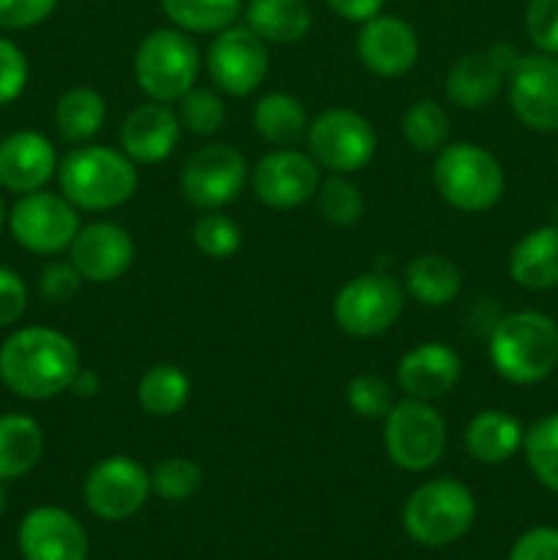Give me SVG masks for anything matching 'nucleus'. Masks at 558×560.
<instances>
[{
  "instance_id": "19",
  "label": "nucleus",
  "mask_w": 558,
  "mask_h": 560,
  "mask_svg": "<svg viewBox=\"0 0 558 560\" xmlns=\"http://www.w3.org/2000/svg\"><path fill=\"white\" fill-rule=\"evenodd\" d=\"M16 545L25 560H85L88 534L74 514L60 506H38L22 517Z\"/></svg>"
},
{
  "instance_id": "33",
  "label": "nucleus",
  "mask_w": 558,
  "mask_h": 560,
  "mask_svg": "<svg viewBox=\"0 0 558 560\" xmlns=\"http://www.w3.org/2000/svg\"><path fill=\"white\" fill-rule=\"evenodd\" d=\"M523 452L536 481L558 495V413L542 416L525 430Z\"/></svg>"
},
{
  "instance_id": "41",
  "label": "nucleus",
  "mask_w": 558,
  "mask_h": 560,
  "mask_svg": "<svg viewBox=\"0 0 558 560\" xmlns=\"http://www.w3.org/2000/svg\"><path fill=\"white\" fill-rule=\"evenodd\" d=\"M82 282L80 271L74 268L71 260H53L44 266L42 277H38V290L49 304H69L77 293H80Z\"/></svg>"
},
{
  "instance_id": "44",
  "label": "nucleus",
  "mask_w": 558,
  "mask_h": 560,
  "mask_svg": "<svg viewBox=\"0 0 558 560\" xmlns=\"http://www.w3.org/2000/svg\"><path fill=\"white\" fill-rule=\"evenodd\" d=\"M509 560H558V528H531L514 541Z\"/></svg>"
},
{
  "instance_id": "21",
  "label": "nucleus",
  "mask_w": 558,
  "mask_h": 560,
  "mask_svg": "<svg viewBox=\"0 0 558 560\" xmlns=\"http://www.w3.org/2000/svg\"><path fill=\"white\" fill-rule=\"evenodd\" d=\"M181 120L170 104L146 102L131 109L118 129V148L135 164H159L181 142Z\"/></svg>"
},
{
  "instance_id": "35",
  "label": "nucleus",
  "mask_w": 558,
  "mask_h": 560,
  "mask_svg": "<svg viewBox=\"0 0 558 560\" xmlns=\"http://www.w3.org/2000/svg\"><path fill=\"white\" fill-rule=\"evenodd\" d=\"M241 228L235 219L224 217L219 211H206L191 224V244L208 260H230L241 249Z\"/></svg>"
},
{
  "instance_id": "12",
  "label": "nucleus",
  "mask_w": 558,
  "mask_h": 560,
  "mask_svg": "<svg viewBox=\"0 0 558 560\" xmlns=\"http://www.w3.org/2000/svg\"><path fill=\"white\" fill-rule=\"evenodd\" d=\"M268 44L249 25H230L213 33L206 52V71L228 96H249L268 74Z\"/></svg>"
},
{
  "instance_id": "34",
  "label": "nucleus",
  "mask_w": 558,
  "mask_h": 560,
  "mask_svg": "<svg viewBox=\"0 0 558 560\" xmlns=\"http://www.w3.org/2000/svg\"><path fill=\"white\" fill-rule=\"evenodd\" d=\"M317 211L326 222L337 224V228H350L364 213V195L348 175L328 173L317 186Z\"/></svg>"
},
{
  "instance_id": "18",
  "label": "nucleus",
  "mask_w": 558,
  "mask_h": 560,
  "mask_svg": "<svg viewBox=\"0 0 558 560\" xmlns=\"http://www.w3.org/2000/svg\"><path fill=\"white\" fill-rule=\"evenodd\" d=\"M419 33L394 14H377L361 22L356 33V55L361 66L377 77H403L419 63Z\"/></svg>"
},
{
  "instance_id": "5",
  "label": "nucleus",
  "mask_w": 558,
  "mask_h": 560,
  "mask_svg": "<svg viewBox=\"0 0 558 560\" xmlns=\"http://www.w3.org/2000/svg\"><path fill=\"white\" fill-rule=\"evenodd\" d=\"M200 47L181 27H156L135 49V80L148 102L178 104L200 74Z\"/></svg>"
},
{
  "instance_id": "49",
  "label": "nucleus",
  "mask_w": 558,
  "mask_h": 560,
  "mask_svg": "<svg viewBox=\"0 0 558 560\" xmlns=\"http://www.w3.org/2000/svg\"><path fill=\"white\" fill-rule=\"evenodd\" d=\"M556 164H558V151H556Z\"/></svg>"
},
{
  "instance_id": "43",
  "label": "nucleus",
  "mask_w": 558,
  "mask_h": 560,
  "mask_svg": "<svg viewBox=\"0 0 558 560\" xmlns=\"http://www.w3.org/2000/svg\"><path fill=\"white\" fill-rule=\"evenodd\" d=\"M27 284L14 268L0 266V328H11L27 312Z\"/></svg>"
},
{
  "instance_id": "48",
  "label": "nucleus",
  "mask_w": 558,
  "mask_h": 560,
  "mask_svg": "<svg viewBox=\"0 0 558 560\" xmlns=\"http://www.w3.org/2000/svg\"><path fill=\"white\" fill-rule=\"evenodd\" d=\"M3 509H5V487L3 481H0V514H3Z\"/></svg>"
},
{
  "instance_id": "20",
  "label": "nucleus",
  "mask_w": 558,
  "mask_h": 560,
  "mask_svg": "<svg viewBox=\"0 0 558 560\" xmlns=\"http://www.w3.org/2000/svg\"><path fill=\"white\" fill-rule=\"evenodd\" d=\"M58 151L42 131L20 129L0 140V189L31 195L58 175Z\"/></svg>"
},
{
  "instance_id": "31",
  "label": "nucleus",
  "mask_w": 558,
  "mask_h": 560,
  "mask_svg": "<svg viewBox=\"0 0 558 560\" xmlns=\"http://www.w3.org/2000/svg\"><path fill=\"white\" fill-rule=\"evenodd\" d=\"M164 16L181 31L200 36V33H219L235 25L244 0H159Z\"/></svg>"
},
{
  "instance_id": "32",
  "label": "nucleus",
  "mask_w": 558,
  "mask_h": 560,
  "mask_svg": "<svg viewBox=\"0 0 558 560\" xmlns=\"http://www.w3.org/2000/svg\"><path fill=\"white\" fill-rule=\"evenodd\" d=\"M403 140L419 153H438L443 145H449L452 135V120L449 113L432 98H419L410 104L399 120Z\"/></svg>"
},
{
  "instance_id": "25",
  "label": "nucleus",
  "mask_w": 558,
  "mask_h": 560,
  "mask_svg": "<svg viewBox=\"0 0 558 560\" xmlns=\"http://www.w3.org/2000/svg\"><path fill=\"white\" fill-rule=\"evenodd\" d=\"M252 129L268 145L293 148L301 137H306L310 118L299 96L288 91H274L257 98L252 107Z\"/></svg>"
},
{
  "instance_id": "36",
  "label": "nucleus",
  "mask_w": 558,
  "mask_h": 560,
  "mask_svg": "<svg viewBox=\"0 0 558 560\" xmlns=\"http://www.w3.org/2000/svg\"><path fill=\"white\" fill-rule=\"evenodd\" d=\"M202 485V470L189 457H167L151 470V492L170 503L189 501Z\"/></svg>"
},
{
  "instance_id": "2",
  "label": "nucleus",
  "mask_w": 558,
  "mask_h": 560,
  "mask_svg": "<svg viewBox=\"0 0 558 560\" xmlns=\"http://www.w3.org/2000/svg\"><path fill=\"white\" fill-rule=\"evenodd\" d=\"M490 364L514 386H536L558 366V323L536 310L512 312L492 326Z\"/></svg>"
},
{
  "instance_id": "3",
  "label": "nucleus",
  "mask_w": 558,
  "mask_h": 560,
  "mask_svg": "<svg viewBox=\"0 0 558 560\" xmlns=\"http://www.w3.org/2000/svg\"><path fill=\"white\" fill-rule=\"evenodd\" d=\"M58 186L77 211L98 213L126 206L140 186V175L120 148L80 145L60 159Z\"/></svg>"
},
{
  "instance_id": "23",
  "label": "nucleus",
  "mask_w": 558,
  "mask_h": 560,
  "mask_svg": "<svg viewBox=\"0 0 558 560\" xmlns=\"http://www.w3.org/2000/svg\"><path fill=\"white\" fill-rule=\"evenodd\" d=\"M525 430L518 416L487 408L465 424L463 446L470 459L481 465H503L523 448Z\"/></svg>"
},
{
  "instance_id": "24",
  "label": "nucleus",
  "mask_w": 558,
  "mask_h": 560,
  "mask_svg": "<svg viewBox=\"0 0 558 560\" xmlns=\"http://www.w3.org/2000/svg\"><path fill=\"white\" fill-rule=\"evenodd\" d=\"M509 277L536 293L558 288V224L534 228L512 246Z\"/></svg>"
},
{
  "instance_id": "8",
  "label": "nucleus",
  "mask_w": 558,
  "mask_h": 560,
  "mask_svg": "<svg viewBox=\"0 0 558 560\" xmlns=\"http://www.w3.org/2000/svg\"><path fill=\"white\" fill-rule=\"evenodd\" d=\"M405 295L408 293H405L403 284L388 271L359 273L334 295V323L348 337H381L403 315Z\"/></svg>"
},
{
  "instance_id": "40",
  "label": "nucleus",
  "mask_w": 558,
  "mask_h": 560,
  "mask_svg": "<svg viewBox=\"0 0 558 560\" xmlns=\"http://www.w3.org/2000/svg\"><path fill=\"white\" fill-rule=\"evenodd\" d=\"M525 33L539 52L558 58V0H528Z\"/></svg>"
},
{
  "instance_id": "39",
  "label": "nucleus",
  "mask_w": 558,
  "mask_h": 560,
  "mask_svg": "<svg viewBox=\"0 0 558 560\" xmlns=\"http://www.w3.org/2000/svg\"><path fill=\"white\" fill-rule=\"evenodd\" d=\"M27 80H31L27 55L22 52L20 44L0 36V107L16 102L25 93Z\"/></svg>"
},
{
  "instance_id": "11",
  "label": "nucleus",
  "mask_w": 558,
  "mask_h": 560,
  "mask_svg": "<svg viewBox=\"0 0 558 560\" xmlns=\"http://www.w3.org/2000/svg\"><path fill=\"white\" fill-rule=\"evenodd\" d=\"M249 184V164L239 148L211 142L189 156L181 170V195L200 211H219L239 200Z\"/></svg>"
},
{
  "instance_id": "45",
  "label": "nucleus",
  "mask_w": 558,
  "mask_h": 560,
  "mask_svg": "<svg viewBox=\"0 0 558 560\" xmlns=\"http://www.w3.org/2000/svg\"><path fill=\"white\" fill-rule=\"evenodd\" d=\"M326 5L339 16V20L361 25V22L383 14V5H386V0H326Z\"/></svg>"
},
{
  "instance_id": "10",
  "label": "nucleus",
  "mask_w": 558,
  "mask_h": 560,
  "mask_svg": "<svg viewBox=\"0 0 558 560\" xmlns=\"http://www.w3.org/2000/svg\"><path fill=\"white\" fill-rule=\"evenodd\" d=\"M5 224L22 249L42 257L69 252L71 241L82 228L80 211L63 195L47 189L20 195Z\"/></svg>"
},
{
  "instance_id": "13",
  "label": "nucleus",
  "mask_w": 558,
  "mask_h": 560,
  "mask_svg": "<svg viewBox=\"0 0 558 560\" xmlns=\"http://www.w3.org/2000/svg\"><path fill=\"white\" fill-rule=\"evenodd\" d=\"M514 118L531 131H558V58L547 52L520 55L507 77Z\"/></svg>"
},
{
  "instance_id": "14",
  "label": "nucleus",
  "mask_w": 558,
  "mask_h": 560,
  "mask_svg": "<svg viewBox=\"0 0 558 560\" xmlns=\"http://www.w3.org/2000/svg\"><path fill=\"white\" fill-rule=\"evenodd\" d=\"M321 180V164L295 148H274L249 170L252 191L274 211H293L310 202Z\"/></svg>"
},
{
  "instance_id": "47",
  "label": "nucleus",
  "mask_w": 558,
  "mask_h": 560,
  "mask_svg": "<svg viewBox=\"0 0 558 560\" xmlns=\"http://www.w3.org/2000/svg\"><path fill=\"white\" fill-rule=\"evenodd\" d=\"M5 222H9V213H5V202H3V195H0V230L5 228Z\"/></svg>"
},
{
  "instance_id": "26",
  "label": "nucleus",
  "mask_w": 558,
  "mask_h": 560,
  "mask_svg": "<svg viewBox=\"0 0 558 560\" xmlns=\"http://www.w3.org/2000/svg\"><path fill=\"white\" fill-rule=\"evenodd\" d=\"M403 288L416 304L446 306L463 290V273H460V268L449 257L425 252V255H416L405 266Z\"/></svg>"
},
{
  "instance_id": "17",
  "label": "nucleus",
  "mask_w": 558,
  "mask_h": 560,
  "mask_svg": "<svg viewBox=\"0 0 558 560\" xmlns=\"http://www.w3.org/2000/svg\"><path fill=\"white\" fill-rule=\"evenodd\" d=\"M137 257L135 238L115 222L82 224L69 246V260L91 284H109L126 277Z\"/></svg>"
},
{
  "instance_id": "4",
  "label": "nucleus",
  "mask_w": 558,
  "mask_h": 560,
  "mask_svg": "<svg viewBox=\"0 0 558 560\" xmlns=\"http://www.w3.org/2000/svg\"><path fill=\"white\" fill-rule=\"evenodd\" d=\"M432 184L446 206L463 213H485L501 202L507 178L487 148L476 142H449L435 153Z\"/></svg>"
},
{
  "instance_id": "7",
  "label": "nucleus",
  "mask_w": 558,
  "mask_h": 560,
  "mask_svg": "<svg viewBox=\"0 0 558 560\" xmlns=\"http://www.w3.org/2000/svg\"><path fill=\"white\" fill-rule=\"evenodd\" d=\"M446 419L427 399L403 397L383 416V448L399 470L425 474L435 468L446 452Z\"/></svg>"
},
{
  "instance_id": "9",
  "label": "nucleus",
  "mask_w": 558,
  "mask_h": 560,
  "mask_svg": "<svg viewBox=\"0 0 558 560\" xmlns=\"http://www.w3.org/2000/svg\"><path fill=\"white\" fill-rule=\"evenodd\" d=\"M310 156L321 170L337 175H353L375 159L377 135L375 126L361 113L348 107L323 109L306 129Z\"/></svg>"
},
{
  "instance_id": "6",
  "label": "nucleus",
  "mask_w": 558,
  "mask_h": 560,
  "mask_svg": "<svg viewBox=\"0 0 558 560\" xmlns=\"http://www.w3.org/2000/svg\"><path fill=\"white\" fill-rule=\"evenodd\" d=\"M476 520L474 492L457 479H432L410 492L403 509V528L425 547H446L463 539Z\"/></svg>"
},
{
  "instance_id": "42",
  "label": "nucleus",
  "mask_w": 558,
  "mask_h": 560,
  "mask_svg": "<svg viewBox=\"0 0 558 560\" xmlns=\"http://www.w3.org/2000/svg\"><path fill=\"white\" fill-rule=\"evenodd\" d=\"M58 9V0H0V27L27 31L42 25Z\"/></svg>"
},
{
  "instance_id": "1",
  "label": "nucleus",
  "mask_w": 558,
  "mask_h": 560,
  "mask_svg": "<svg viewBox=\"0 0 558 560\" xmlns=\"http://www.w3.org/2000/svg\"><path fill=\"white\" fill-rule=\"evenodd\" d=\"M80 366L74 339L58 328H16L0 345V383L31 402H44L69 392Z\"/></svg>"
},
{
  "instance_id": "46",
  "label": "nucleus",
  "mask_w": 558,
  "mask_h": 560,
  "mask_svg": "<svg viewBox=\"0 0 558 560\" xmlns=\"http://www.w3.org/2000/svg\"><path fill=\"white\" fill-rule=\"evenodd\" d=\"M69 392L80 399H93L98 392H102V377H98V372L88 370V366H80L74 381H71Z\"/></svg>"
},
{
  "instance_id": "28",
  "label": "nucleus",
  "mask_w": 558,
  "mask_h": 560,
  "mask_svg": "<svg viewBox=\"0 0 558 560\" xmlns=\"http://www.w3.org/2000/svg\"><path fill=\"white\" fill-rule=\"evenodd\" d=\"M44 454V432L33 416H0V481H14L31 474Z\"/></svg>"
},
{
  "instance_id": "37",
  "label": "nucleus",
  "mask_w": 558,
  "mask_h": 560,
  "mask_svg": "<svg viewBox=\"0 0 558 560\" xmlns=\"http://www.w3.org/2000/svg\"><path fill=\"white\" fill-rule=\"evenodd\" d=\"M228 109H224L222 96L211 88H191L178 102V120L186 131L197 137L217 135L224 126Z\"/></svg>"
},
{
  "instance_id": "22",
  "label": "nucleus",
  "mask_w": 558,
  "mask_h": 560,
  "mask_svg": "<svg viewBox=\"0 0 558 560\" xmlns=\"http://www.w3.org/2000/svg\"><path fill=\"white\" fill-rule=\"evenodd\" d=\"M463 377V361L446 342H421L410 348L397 364V386L405 397L432 399L454 392Z\"/></svg>"
},
{
  "instance_id": "29",
  "label": "nucleus",
  "mask_w": 558,
  "mask_h": 560,
  "mask_svg": "<svg viewBox=\"0 0 558 560\" xmlns=\"http://www.w3.org/2000/svg\"><path fill=\"white\" fill-rule=\"evenodd\" d=\"M55 129L66 142L74 145H85L88 140L102 131L104 120H107V102L96 88L77 85L69 88L63 96L55 102Z\"/></svg>"
},
{
  "instance_id": "16",
  "label": "nucleus",
  "mask_w": 558,
  "mask_h": 560,
  "mask_svg": "<svg viewBox=\"0 0 558 560\" xmlns=\"http://www.w3.org/2000/svg\"><path fill=\"white\" fill-rule=\"evenodd\" d=\"M518 58L520 55L514 52V47L503 42L492 44L481 52L463 55L460 60H454L446 82H443L446 98L460 109H485L503 91Z\"/></svg>"
},
{
  "instance_id": "15",
  "label": "nucleus",
  "mask_w": 558,
  "mask_h": 560,
  "mask_svg": "<svg viewBox=\"0 0 558 560\" xmlns=\"http://www.w3.org/2000/svg\"><path fill=\"white\" fill-rule=\"evenodd\" d=\"M82 495L96 517L120 523V520L135 517L146 506L151 495V474L137 459L113 454L88 470Z\"/></svg>"
},
{
  "instance_id": "38",
  "label": "nucleus",
  "mask_w": 558,
  "mask_h": 560,
  "mask_svg": "<svg viewBox=\"0 0 558 560\" xmlns=\"http://www.w3.org/2000/svg\"><path fill=\"white\" fill-rule=\"evenodd\" d=\"M345 399H348V408L353 410V416L367 421H375L392 410L394 405V392L388 386L386 377L375 375V372H359L348 381L345 386Z\"/></svg>"
},
{
  "instance_id": "30",
  "label": "nucleus",
  "mask_w": 558,
  "mask_h": 560,
  "mask_svg": "<svg viewBox=\"0 0 558 560\" xmlns=\"http://www.w3.org/2000/svg\"><path fill=\"white\" fill-rule=\"evenodd\" d=\"M191 397V377L178 364H153L137 383V405L153 419L181 413Z\"/></svg>"
},
{
  "instance_id": "27",
  "label": "nucleus",
  "mask_w": 558,
  "mask_h": 560,
  "mask_svg": "<svg viewBox=\"0 0 558 560\" xmlns=\"http://www.w3.org/2000/svg\"><path fill=\"white\" fill-rule=\"evenodd\" d=\"M244 20L266 44H295L312 31L306 0H249Z\"/></svg>"
}]
</instances>
